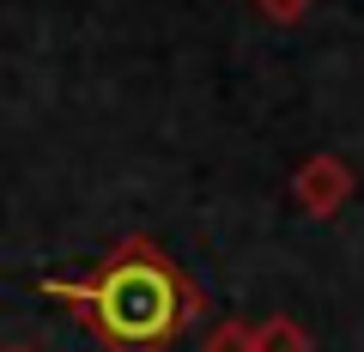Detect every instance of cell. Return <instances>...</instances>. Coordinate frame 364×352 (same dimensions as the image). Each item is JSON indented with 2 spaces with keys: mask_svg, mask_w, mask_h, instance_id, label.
I'll list each match as a JSON object with an SVG mask.
<instances>
[{
  "mask_svg": "<svg viewBox=\"0 0 364 352\" xmlns=\"http://www.w3.org/2000/svg\"><path fill=\"white\" fill-rule=\"evenodd\" d=\"M43 292L73 304L97 328V340L116 346V352H164L200 316L195 286L146 237H128L122 249H109L104 267H91L79 279H43Z\"/></svg>",
  "mask_w": 364,
  "mask_h": 352,
  "instance_id": "1",
  "label": "cell"
},
{
  "mask_svg": "<svg viewBox=\"0 0 364 352\" xmlns=\"http://www.w3.org/2000/svg\"><path fill=\"white\" fill-rule=\"evenodd\" d=\"M291 195H298V207H304V213H316V219H334V213L352 201V170H346V158L316 152L310 164L298 170Z\"/></svg>",
  "mask_w": 364,
  "mask_h": 352,
  "instance_id": "2",
  "label": "cell"
},
{
  "mask_svg": "<svg viewBox=\"0 0 364 352\" xmlns=\"http://www.w3.org/2000/svg\"><path fill=\"white\" fill-rule=\"evenodd\" d=\"M255 352H310V334L286 316H273L267 328H255Z\"/></svg>",
  "mask_w": 364,
  "mask_h": 352,
  "instance_id": "3",
  "label": "cell"
},
{
  "mask_svg": "<svg viewBox=\"0 0 364 352\" xmlns=\"http://www.w3.org/2000/svg\"><path fill=\"white\" fill-rule=\"evenodd\" d=\"M207 352H255V334H249V328H219V334L207 340Z\"/></svg>",
  "mask_w": 364,
  "mask_h": 352,
  "instance_id": "4",
  "label": "cell"
},
{
  "mask_svg": "<svg viewBox=\"0 0 364 352\" xmlns=\"http://www.w3.org/2000/svg\"><path fill=\"white\" fill-rule=\"evenodd\" d=\"M261 6H267V18L291 25V18H304V6H310V0H261Z\"/></svg>",
  "mask_w": 364,
  "mask_h": 352,
  "instance_id": "5",
  "label": "cell"
}]
</instances>
